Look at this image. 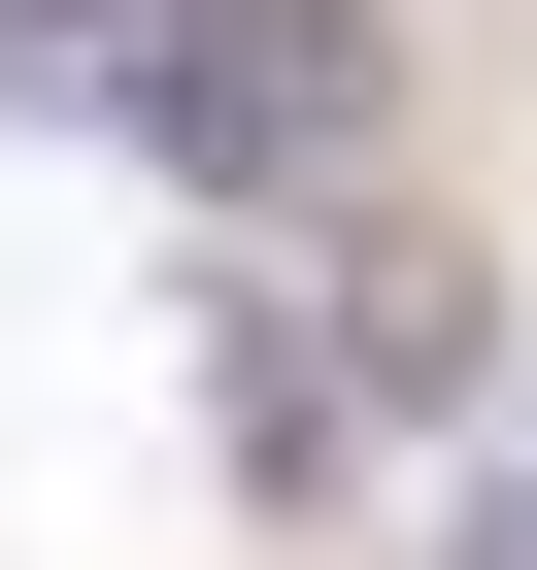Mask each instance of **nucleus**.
<instances>
[{
    "label": "nucleus",
    "instance_id": "1",
    "mask_svg": "<svg viewBox=\"0 0 537 570\" xmlns=\"http://www.w3.org/2000/svg\"><path fill=\"white\" fill-rule=\"evenodd\" d=\"M101 101H135L202 202H336V168H370V0H135Z\"/></svg>",
    "mask_w": 537,
    "mask_h": 570
},
{
    "label": "nucleus",
    "instance_id": "2",
    "mask_svg": "<svg viewBox=\"0 0 537 570\" xmlns=\"http://www.w3.org/2000/svg\"><path fill=\"white\" fill-rule=\"evenodd\" d=\"M336 436H370V370H336V303H303V336H268V303H235V470H268V503H303Z\"/></svg>",
    "mask_w": 537,
    "mask_h": 570
},
{
    "label": "nucleus",
    "instance_id": "3",
    "mask_svg": "<svg viewBox=\"0 0 537 570\" xmlns=\"http://www.w3.org/2000/svg\"><path fill=\"white\" fill-rule=\"evenodd\" d=\"M101 35H135V0H0V101H101Z\"/></svg>",
    "mask_w": 537,
    "mask_h": 570
},
{
    "label": "nucleus",
    "instance_id": "4",
    "mask_svg": "<svg viewBox=\"0 0 537 570\" xmlns=\"http://www.w3.org/2000/svg\"><path fill=\"white\" fill-rule=\"evenodd\" d=\"M437 570H537V470H470V503H437Z\"/></svg>",
    "mask_w": 537,
    "mask_h": 570
}]
</instances>
